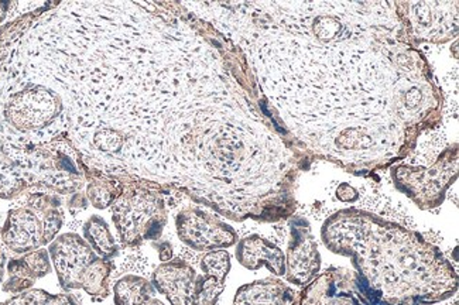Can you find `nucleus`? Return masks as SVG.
I'll list each match as a JSON object with an SVG mask.
<instances>
[{"label": "nucleus", "instance_id": "obj_1", "mask_svg": "<svg viewBox=\"0 0 459 305\" xmlns=\"http://www.w3.org/2000/svg\"><path fill=\"white\" fill-rule=\"evenodd\" d=\"M130 2H67L0 50L60 95L65 136L88 169L166 181L194 198L223 193L256 149L222 123L232 107L211 58Z\"/></svg>", "mask_w": 459, "mask_h": 305}, {"label": "nucleus", "instance_id": "obj_2", "mask_svg": "<svg viewBox=\"0 0 459 305\" xmlns=\"http://www.w3.org/2000/svg\"><path fill=\"white\" fill-rule=\"evenodd\" d=\"M198 274L184 260L166 262L153 274L154 287L166 295L171 305H215L225 289L230 270L227 250H213L201 260Z\"/></svg>", "mask_w": 459, "mask_h": 305}, {"label": "nucleus", "instance_id": "obj_3", "mask_svg": "<svg viewBox=\"0 0 459 305\" xmlns=\"http://www.w3.org/2000/svg\"><path fill=\"white\" fill-rule=\"evenodd\" d=\"M64 223L63 203L56 194L34 193L26 203L7 214L2 240L7 249L26 255L50 245Z\"/></svg>", "mask_w": 459, "mask_h": 305}, {"label": "nucleus", "instance_id": "obj_4", "mask_svg": "<svg viewBox=\"0 0 459 305\" xmlns=\"http://www.w3.org/2000/svg\"><path fill=\"white\" fill-rule=\"evenodd\" d=\"M85 164L68 137L23 150V170L29 189L74 194L83 187Z\"/></svg>", "mask_w": 459, "mask_h": 305}, {"label": "nucleus", "instance_id": "obj_5", "mask_svg": "<svg viewBox=\"0 0 459 305\" xmlns=\"http://www.w3.org/2000/svg\"><path fill=\"white\" fill-rule=\"evenodd\" d=\"M48 255L64 290H83L98 302L109 295L112 265L100 259L77 233L57 236L48 246Z\"/></svg>", "mask_w": 459, "mask_h": 305}, {"label": "nucleus", "instance_id": "obj_6", "mask_svg": "<svg viewBox=\"0 0 459 305\" xmlns=\"http://www.w3.org/2000/svg\"><path fill=\"white\" fill-rule=\"evenodd\" d=\"M122 193L112 204V219L124 246L159 240L167 223L166 205L156 189L117 177Z\"/></svg>", "mask_w": 459, "mask_h": 305}, {"label": "nucleus", "instance_id": "obj_7", "mask_svg": "<svg viewBox=\"0 0 459 305\" xmlns=\"http://www.w3.org/2000/svg\"><path fill=\"white\" fill-rule=\"evenodd\" d=\"M456 156L453 157V152H446L433 169L399 167L394 170L393 179L403 193L413 198L420 206L433 208L443 203L446 188L456 179Z\"/></svg>", "mask_w": 459, "mask_h": 305}, {"label": "nucleus", "instance_id": "obj_8", "mask_svg": "<svg viewBox=\"0 0 459 305\" xmlns=\"http://www.w3.org/2000/svg\"><path fill=\"white\" fill-rule=\"evenodd\" d=\"M178 238L194 250H222L238 240L232 226L198 208L181 211L176 218Z\"/></svg>", "mask_w": 459, "mask_h": 305}, {"label": "nucleus", "instance_id": "obj_9", "mask_svg": "<svg viewBox=\"0 0 459 305\" xmlns=\"http://www.w3.org/2000/svg\"><path fill=\"white\" fill-rule=\"evenodd\" d=\"M320 266V253L310 225L304 219H296L291 223V242L286 260L287 279L299 285L307 284L318 273Z\"/></svg>", "mask_w": 459, "mask_h": 305}, {"label": "nucleus", "instance_id": "obj_10", "mask_svg": "<svg viewBox=\"0 0 459 305\" xmlns=\"http://www.w3.org/2000/svg\"><path fill=\"white\" fill-rule=\"evenodd\" d=\"M51 272V260L48 250L39 249L26 253L22 257L7 263L9 279L4 284V292L21 294L33 287L37 280Z\"/></svg>", "mask_w": 459, "mask_h": 305}, {"label": "nucleus", "instance_id": "obj_11", "mask_svg": "<svg viewBox=\"0 0 459 305\" xmlns=\"http://www.w3.org/2000/svg\"><path fill=\"white\" fill-rule=\"evenodd\" d=\"M237 259L243 267L259 270L267 267L276 275H286V256L273 243L253 235L238 243Z\"/></svg>", "mask_w": 459, "mask_h": 305}, {"label": "nucleus", "instance_id": "obj_12", "mask_svg": "<svg viewBox=\"0 0 459 305\" xmlns=\"http://www.w3.org/2000/svg\"><path fill=\"white\" fill-rule=\"evenodd\" d=\"M291 292L276 280H264L243 285L238 290L233 305H286Z\"/></svg>", "mask_w": 459, "mask_h": 305}, {"label": "nucleus", "instance_id": "obj_13", "mask_svg": "<svg viewBox=\"0 0 459 305\" xmlns=\"http://www.w3.org/2000/svg\"><path fill=\"white\" fill-rule=\"evenodd\" d=\"M115 305H164L156 299V290L149 280L139 275H125L115 284Z\"/></svg>", "mask_w": 459, "mask_h": 305}, {"label": "nucleus", "instance_id": "obj_14", "mask_svg": "<svg viewBox=\"0 0 459 305\" xmlns=\"http://www.w3.org/2000/svg\"><path fill=\"white\" fill-rule=\"evenodd\" d=\"M85 179L88 181V201L95 208H109L122 193V183H120L117 177L109 176V174L87 167L85 169Z\"/></svg>", "mask_w": 459, "mask_h": 305}, {"label": "nucleus", "instance_id": "obj_15", "mask_svg": "<svg viewBox=\"0 0 459 305\" xmlns=\"http://www.w3.org/2000/svg\"><path fill=\"white\" fill-rule=\"evenodd\" d=\"M83 238L100 259L110 262L119 255V245L110 233L107 221L100 216L93 215L88 219L83 225Z\"/></svg>", "mask_w": 459, "mask_h": 305}, {"label": "nucleus", "instance_id": "obj_16", "mask_svg": "<svg viewBox=\"0 0 459 305\" xmlns=\"http://www.w3.org/2000/svg\"><path fill=\"white\" fill-rule=\"evenodd\" d=\"M0 305H80L73 295L50 294L44 290H27Z\"/></svg>", "mask_w": 459, "mask_h": 305}, {"label": "nucleus", "instance_id": "obj_17", "mask_svg": "<svg viewBox=\"0 0 459 305\" xmlns=\"http://www.w3.org/2000/svg\"><path fill=\"white\" fill-rule=\"evenodd\" d=\"M67 204L71 213L75 214L78 213V211H82V209L87 208L88 198L85 194L80 193V191H78V193L71 194Z\"/></svg>", "mask_w": 459, "mask_h": 305}, {"label": "nucleus", "instance_id": "obj_18", "mask_svg": "<svg viewBox=\"0 0 459 305\" xmlns=\"http://www.w3.org/2000/svg\"><path fill=\"white\" fill-rule=\"evenodd\" d=\"M336 196L342 201V203H355L356 199L359 198V194L350 184H341L340 188L336 191Z\"/></svg>", "mask_w": 459, "mask_h": 305}, {"label": "nucleus", "instance_id": "obj_19", "mask_svg": "<svg viewBox=\"0 0 459 305\" xmlns=\"http://www.w3.org/2000/svg\"><path fill=\"white\" fill-rule=\"evenodd\" d=\"M159 256H160L161 262H170L171 257H173V248H171L170 243L161 242L159 245Z\"/></svg>", "mask_w": 459, "mask_h": 305}, {"label": "nucleus", "instance_id": "obj_20", "mask_svg": "<svg viewBox=\"0 0 459 305\" xmlns=\"http://www.w3.org/2000/svg\"><path fill=\"white\" fill-rule=\"evenodd\" d=\"M4 272H6V255L0 249V282L4 280Z\"/></svg>", "mask_w": 459, "mask_h": 305}, {"label": "nucleus", "instance_id": "obj_21", "mask_svg": "<svg viewBox=\"0 0 459 305\" xmlns=\"http://www.w3.org/2000/svg\"><path fill=\"white\" fill-rule=\"evenodd\" d=\"M11 6L12 4H9V2H0V23L4 21L7 11H9V7Z\"/></svg>", "mask_w": 459, "mask_h": 305}]
</instances>
